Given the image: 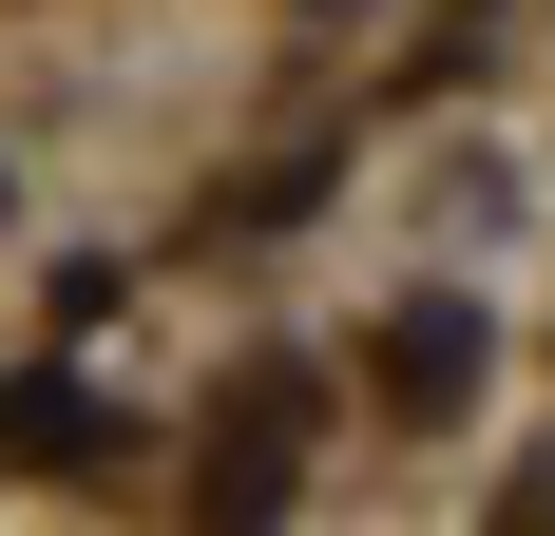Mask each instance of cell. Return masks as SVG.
Masks as SVG:
<instances>
[{
  "label": "cell",
  "mask_w": 555,
  "mask_h": 536,
  "mask_svg": "<svg viewBox=\"0 0 555 536\" xmlns=\"http://www.w3.org/2000/svg\"><path fill=\"white\" fill-rule=\"evenodd\" d=\"M384 383H402V403H460V307H422V326H402V345H384Z\"/></svg>",
  "instance_id": "6da1fadb"
}]
</instances>
